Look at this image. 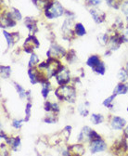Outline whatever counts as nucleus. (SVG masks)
Segmentation results:
<instances>
[{
    "instance_id": "obj_20",
    "label": "nucleus",
    "mask_w": 128,
    "mask_h": 156,
    "mask_svg": "<svg viewBox=\"0 0 128 156\" xmlns=\"http://www.w3.org/2000/svg\"><path fill=\"white\" fill-rule=\"evenodd\" d=\"M99 41L100 42L101 45L107 44V41H108V36H107V34H100V35L99 36Z\"/></svg>"
},
{
    "instance_id": "obj_17",
    "label": "nucleus",
    "mask_w": 128,
    "mask_h": 156,
    "mask_svg": "<svg viewBox=\"0 0 128 156\" xmlns=\"http://www.w3.org/2000/svg\"><path fill=\"white\" fill-rule=\"evenodd\" d=\"M114 97H115V94L113 95V96H112V97H109V99H107L105 101H104V105L105 106H107V107H109V108H112V100L114 99Z\"/></svg>"
},
{
    "instance_id": "obj_24",
    "label": "nucleus",
    "mask_w": 128,
    "mask_h": 156,
    "mask_svg": "<svg viewBox=\"0 0 128 156\" xmlns=\"http://www.w3.org/2000/svg\"><path fill=\"white\" fill-rule=\"evenodd\" d=\"M86 3L88 5H94V6H96V5H99L100 3V0H86Z\"/></svg>"
},
{
    "instance_id": "obj_26",
    "label": "nucleus",
    "mask_w": 128,
    "mask_h": 156,
    "mask_svg": "<svg viewBox=\"0 0 128 156\" xmlns=\"http://www.w3.org/2000/svg\"><path fill=\"white\" fill-rule=\"evenodd\" d=\"M30 110H31V103H28L27 104V107H26V114H27V118L25 119L26 121L28 120L29 116H30Z\"/></svg>"
},
{
    "instance_id": "obj_18",
    "label": "nucleus",
    "mask_w": 128,
    "mask_h": 156,
    "mask_svg": "<svg viewBox=\"0 0 128 156\" xmlns=\"http://www.w3.org/2000/svg\"><path fill=\"white\" fill-rule=\"evenodd\" d=\"M127 76H128V72L124 71V70H121L120 73H119V77L120 79L123 82L127 79Z\"/></svg>"
},
{
    "instance_id": "obj_25",
    "label": "nucleus",
    "mask_w": 128,
    "mask_h": 156,
    "mask_svg": "<svg viewBox=\"0 0 128 156\" xmlns=\"http://www.w3.org/2000/svg\"><path fill=\"white\" fill-rule=\"evenodd\" d=\"M48 86L47 87V85H44V87H43V90H42V93H43V96L46 98L47 96V92H48Z\"/></svg>"
},
{
    "instance_id": "obj_29",
    "label": "nucleus",
    "mask_w": 128,
    "mask_h": 156,
    "mask_svg": "<svg viewBox=\"0 0 128 156\" xmlns=\"http://www.w3.org/2000/svg\"><path fill=\"white\" fill-rule=\"evenodd\" d=\"M127 71H128V64H127Z\"/></svg>"
},
{
    "instance_id": "obj_10",
    "label": "nucleus",
    "mask_w": 128,
    "mask_h": 156,
    "mask_svg": "<svg viewBox=\"0 0 128 156\" xmlns=\"http://www.w3.org/2000/svg\"><path fill=\"white\" fill-rule=\"evenodd\" d=\"M75 31H76V34H78V35H84V34H85V27L81 24V23H77L76 25H75Z\"/></svg>"
},
{
    "instance_id": "obj_11",
    "label": "nucleus",
    "mask_w": 128,
    "mask_h": 156,
    "mask_svg": "<svg viewBox=\"0 0 128 156\" xmlns=\"http://www.w3.org/2000/svg\"><path fill=\"white\" fill-rule=\"evenodd\" d=\"M95 72H97V73H100V74H103L104 73H105V65H104V63H102V62H99L96 67H94V68H92Z\"/></svg>"
},
{
    "instance_id": "obj_3",
    "label": "nucleus",
    "mask_w": 128,
    "mask_h": 156,
    "mask_svg": "<svg viewBox=\"0 0 128 156\" xmlns=\"http://www.w3.org/2000/svg\"><path fill=\"white\" fill-rule=\"evenodd\" d=\"M57 80L59 82V84L61 85H63L65 83H67L69 80H70V78H69V73L67 70H64L62 67L61 69L57 73Z\"/></svg>"
},
{
    "instance_id": "obj_6",
    "label": "nucleus",
    "mask_w": 128,
    "mask_h": 156,
    "mask_svg": "<svg viewBox=\"0 0 128 156\" xmlns=\"http://www.w3.org/2000/svg\"><path fill=\"white\" fill-rule=\"evenodd\" d=\"M3 34H4L6 39L8 40V45H9V47H12L13 44L16 42V39H17V38L19 39V35H18L17 33H15V34H10L7 33L6 31H4Z\"/></svg>"
},
{
    "instance_id": "obj_4",
    "label": "nucleus",
    "mask_w": 128,
    "mask_h": 156,
    "mask_svg": "<svg viewBox=\"0 0 128 156\" xmlns=\"http://www.w3.org/2000/svg\"><path fill=\"white\" fill-rule=\"evenodd\" d=\"M105 148H106L105 142L102 141V140H93L92 143H91V151H92L93 153L105 150Z\"/></svg>"
},
{
    "instance_id": "obj_12",
    "label": "nucleus",
    "mask_w": 128,
    "mask_h": 156,
    "mask_svg": "<svg viewBox=\"0 0 128 156\" xmlns=\"http://www.w3.org/2000/svg\"><path fill=\"white\" fill-rule=\"evenodd\" d=\"M71 151H72V152H74V153H76L78 155H81L84 152V149L80 145H74V146H72L71 147Z\"/></svg>"
},
{
    "instance_id": "obj_16",
    "label": "nucleus",
    "mask_w": 128,
    "mask_h": 156,
    "mask_svg": "<svg viewBox=\"0 0 128 156\" xmlns=\"http://www.w3.org/2000/svg\"><path fill=\"white\" fill-rule=\"evenodd\" d=\"M92 121L94 122V124H99L103 121V117L101 115H99V114H93L92 115Z\"/></svg>"
},
{
    "instance_id": "obj_21",
    "label": "nucleus",
    "mask_w": 128,
    "mask_h": 156,
    "mask_svg": "<svg viewBox=\"0 0 128 156\" xmlns=\"http://www.w3.org/2000/svg\"><path fill=\"white\" fill-rule=\"evenodd\" d=\"M38 57L36 56L35 54H33L32 55V57H31V60H30V66H32V65H34V64H36L38 62Z\"/></svg>"
},
{
    "instance_id": "obj_1",
    "label": "nucleus",
    "mask_w": 128,
    "mask_h": 156,
    "mask_svg": "<svg viewBox=\"0 0 128 156\" xmlns=\"http://www.w3.org/2000/svg\"><path fill=\"white\" fill-rule=\"evenodd\" d=\"M57 95L60 99H64L68 101H74L75 98V91L71 87H61L57 90Z\"/></svg>"
},
{
    "instance_id": "obj_13",
    "label": "nucleus",
    "mask_w": 128,
    "mask_h": 156,
    "mask_svg": "<svg viewBox=\"0 0 128 156\" xmlns=\"http://www.w3.org/2000/svg\"><path fill=\"white\" fill-rule=\"evenodd\" d=\"M121 1H122V0H107L108 4L111 7H113L115 9L119 8V6L121 5Z\"/></svg>"
},
{
    "instance_id": "obj_9",
    "label": "nucleus",
    "mask_w": 128,
    "mask_h": 156,
    "mask_svg": "<svg viewBox=\"0 0 128 156\" xmlns=\"http://www.w3.org/2000/svg\"><path fill=\"white\" fill-rule=\"evenodd\" d=\"M128 90V85H123L120 84L115 88V94H125Z\"/></svg>"
},
{
    "instance_id": "obj_8",
    "label": "nucleus",
    "mask_w": 128,
    "mask_h": 156,
    "mask_svg": "<svg viewBox=\"0 0 128 156\" xmlns=\"http://www.w3.org/2000/svg\"><path fill=\"white\" fill-rule=\"evenodd\" d=\"M99 63V58L98 56H95V55L91 56L87 60V65L90 66V67H92V68L96 67Z\"/></svg>"
},
{
    "instance_id": "obj_22",
    "label": "nucleus",
    "mask_w": 128,
    "mask_h": 156,
    "mask_svg": "<svg viewBox=\"0 0 128 156\" xmlns=\"http://www.w3.org/2000/svg\"><path fill=\"white\" fill-rule=\"evenodd\" d=\"M14 11H13V13H12V15H13V17H14V19L15 20H21L22 19V15H21V13L19 12V10H17V9H13Z\"/></svg>"
},
{
    "instance_id": "obj_2",
    "label": "nucleus",
    "mask_w": 128,
    "mask_h": 156,
    "mask_svg": "<svg viewBox=\"0 0 128 156\" xmlns=\"http://www.w3.org/2000/svg\"><path fill=\"white\" fill-rule=\"evenodd\" d=\"M62 14H63V8L58 2L52 3L48 8H47L46 10V16L49 19L60 17Z\"/></svg>"
},
{
    "instance_id": "obj_5",
    "label": "nucleus",
    "mask_w": 128,
    "mask_h": 156,
    "mask_svg": "<svg viewBox=\"0 0 128 156\" xmlns=\"http://www.w3.org/2000/svg\"><path fill=\"white\" fill-rule=\"evenodd\" d=\"M90 13L92 15V17L94 18V21L98 23H102L105 19V14L103 12H101L100 10H98V9H91L90 10Z\"/></svg>"
},
{
    "instance_id": "obj_14",
    "label": "nucleus",
    "mask_w": 128,
    "mask_h": 156,
    "mask_svg": "<svg viewBox=\"0 0 128 156\" xmlns=\"http://www.w3.org/2000/svg\"><path fill=\"white\" fill-rule=\"evenodd\" d=\"M1 73H2V77L8 78L9 76V74H10V68L9 67L2 66L1 67Z\"/></svg>"
},
{
    "instance_id": "obj_23",
    "label": "nucleus",
    "mask_w": 128,
    "mask_h": 156,
    "mask_svg": "<svg viewBox=\"0 0 128 156\" xmlns=\"http://www.w3.org/2000/svg\"><path fill=\"white\" fill-rule=\"evenodd\" d=\"M122 9L123 12L126 15V17L128 18V2H125L123 6H122Z\"/></svg>"
},
{
    "instance_id": "obj_27",
    "label": "nucleus",
    "mask_w": 128,
    "mask_h": 156,
    "mask_svg": "<svg viewBox=\"0 0 128 156\" xmlns=\"http://www.w3.org/2000/svg\"><path fill=\"white\" fill-rule=\"evenodd\" d=\"M22 121H14L13 122V126L16 127V128H20L22 126Z\"/></svg>"
},
{
    "instance_id": "obj_28",
    "label": "nucleus",
    "mask_w": 128,
    "mask_h": 156,
    "mask_svg": "<svg viewBox=\"0 0 128 156\" xmlns=\"http://www.w3.org/2000/svg\"><path fill=\"white\" fill-rule=\"evenodd\" d=\"M123 40H124V41L128 42V29L124 32V34H123Z\"/></svg>"
},
{
    "instance_id": "obj_7",
    "label": "nucleus",
    "mask_w": 128,
    "mask_h": 156,
    "mask_svg": "<svg viewBox=\"0 0 128 156\" xmlns=\"http://www.w3.org/2000/svg\"><path fill=\"white\" fill-rule=\"evenodd\" d=\"M112 127L115 128V129H121L123 128L124 126H125V121L122 118H120V117H114V118L112 119Z\"/></svg>"
},
{
    "instance_id": "obj_15",
    "label": "nucleus",
    "mask_w": 128,
    "mask_h": 156,
    "mask_svg": "<svg viewBox=\"0 0 128 156\" xmlns=\"http://www.w3.org/2000/svg\"><path fill=\"white\" fill-rule=\"evenodd\" d=\"M50 51H53V53L55 55H64V50L59 46H55V48H51Z\"/></svg>"
},
{
    "instance_id": "obj_19",
    "label": "nucleus",
    "mask_w": 128,
    "mask_h": 156,
    "mask_svg": "<svg viewBox=\"0 0 128 156\" xmlns=\"http://www.w3.org/2000/svg\"><path fill=\"white\" fill-rule=\"evenodd\" d=\"M16 88H17V90H18V93H19V95H20V97L21 98H23V97H25V95H26V92H25V90L20 86V85H17L16 84Z\"/></svg>"
}]
</instances>
